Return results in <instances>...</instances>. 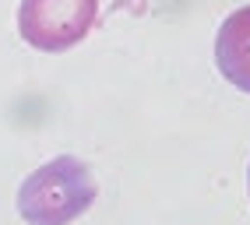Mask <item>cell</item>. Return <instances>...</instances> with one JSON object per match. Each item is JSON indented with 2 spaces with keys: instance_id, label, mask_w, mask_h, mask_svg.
I'll use <instances>...</instances> for the list:
<instances>
[{
  "instance_id": "277c9868",
  "label": "cell",
  "mask_w": 250,
  "mask_h": 225,
  "mask_svg": "<svg viewBox=\"0 0 250 225\" xmlns=\"http://www.w3.org/2000/svg\"><path fill=\"white\" fill-rule=\"evenodd\" d=\"M247 187H250V172H247Z\"/></svg>"
},
{
  "instance_id": "7a4b0ae2",
  "label": "cell",
  "mask_w": 250,
  "mask_h": 225,
  "mask_svg": "<svg viewBox=\"0 0 250 225\" xmlns=\"http://www.w3.org/2000/svg\"><path fill=\"white\" fill-rule=\"evenodd\" d=\"M99 0H21L18 32L39 53H63L92 32Z\"/></svg>"
},
{
  "instance_id": "6da1fadb",
  "label": "cell",
  "mask_w": 250,
  "mask_h": 225,
  "mask_svg": "<svg viewBox=\"0 0 250 225\" xmlns=\"http://www.w3.org/2000/svg\"><path fill=\"white\" fill-rule=\"evenodd\" d=\"M95 176L74 155L42 162L18 187V215L25 225H71L95 204Z\"/></svg>"
},
{
  "instance_id": "3957f363",
  "label": "cell",
  "mask_w": 250,
  "mask_h": 225,
  "mask_svg": "<svg viewBox=\"0 0 250 225\" xmlns=\"http://www.w3.org/2000/svg\"><path fill=\"white\" fill-rule=\"evenodd\" d=\"M215 63L229 85L250 95V7L232 11L215 36Z\"/></svg>"
}]
</instances>
